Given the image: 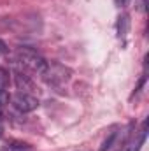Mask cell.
<instances>
[{
	"instance_id": "3",
	"label": "cell",
	"mask_w": 149,
	"mask_h": 151,
	"mask_svg": "<svg viewBox=\"0 0 149 151\" xmlns=\"http://www.w3.org/2000/svg\"><path fill=\"white\" fill-rule=\"evenodd\" d=\"M11 102H12V106H14L19 113H32V111H35L39 107V99L35 95L21 93V91L14 93V95L11 97Z\"/></svg>"
},
{
	"instance_id": "11",
	"label": "cell",
	"mask_w": 149,
	"mask_h": 151,
	"mask_svg": "<svg viewBox=\"0 0 149 151\" xmlns=\"http://www.w3.org/2000/svg\"><path fill=\"white\" fill-rule=\"evenodd\" d=\"M0 53H2V55H7V53H9V47H7V44H5L4 40H0Z\"/></svg>"
},
{
	"instance_id": "7",
	"label": "cell",
	"mask_w": 149,
	"mask_h": 151,
	"mask_svg": "<svg viewBox=\"0 0 149 151\" xmlns=\"http://www.w3.org/2000/svg\"><path fill=\"white\" fill-rule=\"evenodd\" d=\"M7 150L11 151H32V146L21 141H9L7 142Z\"/></svg>"
},
{
	"instance_id": "12",
	"label": "cell",
	"mask_w": 149,
	"mask_h": 151,
	"mask_svg": "<svg viewBox=\"0 0 149 151\" xmlns=\"http://www.w3.org/2000/svg\"><path fill=\"white\" fill-rule=\"evenodd\" d=\"M114 4H116L117 7H126V5L130 4V0H114Z\"/></svg>"
},
{
	"instance_id": "5",
	"label": "cell",
	"mask_w": 149,
	"mask_h": 151,
	"mask_svg": "<svg viewBox=\"0 0 149 151\" xmlns=\"http://www.w3.org/2000/svg\"><path fill=\"white\" fill-rule=\"evenodd\" d=\"M116 28H117V37L125 40L126 35H128V32H130V16H128V14H121V16L117 18Z\"/></svg>"
},
{
	"instance_id": "6",
	"label": "cell",
	"mask_w": 149,
	"mask_h": 151,
	"mask_svg": "<svg viewBox=\"0 0 149 151\" xmlns=\"http://www.w3.org/2000/svg\"><path fill=\"white\" fill-rule=\"evenodd\" d=\"M146 123H144V127H142V130H140V134H139V137L137 139H133L128 146H126V151H140L142 148V144H144V141H146Z\"/></svg>"
},
{
	"instance_id": "13",
	"label": "cell",
	"mask_w": 149,
	"mask_h": 151,
	"mask_svg": "<svg viewBox=\"0 0 149 151\" xmlns=\"http://www.w3.org/2000/svg\"><path fill=\"white\" fill-rule=\"evenodd\" d=\"M0 137H2V127H0Z\"/></svg>"
},
{
	"instance_id": "8",
	"label": "cell",
	"mask_w": 149,
	"mask_h": 151,
	"mask_svg": "<svg viewBox=\"0 0 149 151\" xmlns=\"http://www.w3.org/2000/svg\"><path fill=\"white\" fill-rule=\"evenodd\" d=\"M116 135H117L116 132H111V134H109V137H107V139L102 142V146H100V151H109V150H111L112 144H114V141H116Z\"/></svg>"
},
{
	"instance_id": "9",
	"label": "cell",
	"mask_w": 149,
	"mask_h": 151,
	"mask_svg": "<svg viewBox=\"0 0 149 151\" xmlns=\"http://www.w3.org/2000/svg\"><path fill=\"white\" fill-rule=\"evenodd\" d=\"M9 86V70L5 67H0V88H7Z\"/></svg>"
},
{
	"instance_id": "10",
	"label": "cell",
	"mask_w": 149,
	"mask_h": 151,
	"mask_svg": "<svg viewBox=\"0 0 149 151\" xmlns=\"http://www.w3.org/2000/svg\"><path fill=\"white\" fill-rule=\"evenodd\" d=\"M9 100H11V97H9V93L4 90V88H0V107L4 109L7 104H9Z\"/></svg>"
},
{
	"instance_id": "2",
	"label": "cell",
	"mask_w": 149,
	"mask_h": 151,
	"mask_svg": "<svg viewBox=\"0 0 149 151\" xmlns=\"http://www.w3.org/2000/svg\"><path fill=\"white\" fill-rule=\"evenodd\" d=\"M42 76H44L47 84L60 88V86H65L72 79V70L69 67L62 65V63H51V65L47 63V69L44 70Z\"/></svg>"
},
{
	"instance_id": "4",
	"label": "cell",
	"mask_w": 149,
	"mask_h": 151,
	"mask_svg": "<svg viewBox=\"0 0 149 151\" xmlns=\"http://www.w3.org/2000/svg\"><path fill=\"white\" fill-rule=\"evenodd\" d=\"M14 84H16V88H18L21 93H30V95H34V91H35V83H34L28 76H25L23 72H19V70L14 72Z\"/></svg>"
},
{
	"instance_id": "1",
	"label": "cell",
	"mask_w": 149,
	"mask_h": 151,
	"mask_svg": "<svg viewBox=\"0 0 149 151\" xmlns=\"http://www.w3.org/2000/svg\"><path fill=\"white\" fill-rule=\"evenodd\" d=\"M18 60L23 67H27L28 70L37 72V74H44V70L47 69L46 58L32 47H18Z\"/></svg>"
}]
</instances>
